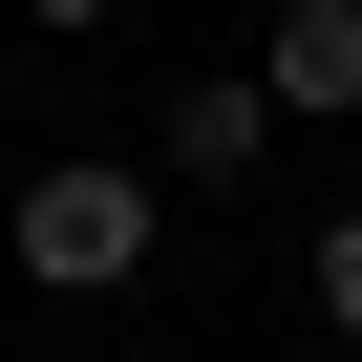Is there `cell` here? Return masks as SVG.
Returning a JSON list of instances; mask_svg holds the SVG:
<instances>
[{
	"label": "cell",
	"instance_id": "6da1fadb",
	"mask_svg": "<svg viewBox=\"0 0 362 362\" xmlns=\"http://www.w3.org/2000/svg\"><path fill=\"white\" fill-rule=\"evenodd\" d=\"M22 277H43V298H107V277H149V170H128V149H64V170H22Z\"/></svg>",
	"mask_w": 362,
	"mask_h": 362
},
{
	"label": "cell",
	"instance_id": "7a4b0ae2",
	"mask_svg": "<svg viewBox=\"0 0 362 362\" xmlns=\"http://www.w3.org/2000/svg\"><path fill=\"white\" fill-rule=\"evenodd\" d=\"M149 170H170V192H256V170H277V86H256V64H214V86H170Z\"/></svg>",
	"mask_w": 362,
	"mask_h": 362
},
{
	"label": "cell",
	"instance_id": "3957f363",
	"mask_svg": "<svg viewBox=\"0 0 362 362\" xmlns=\"http://www.w3.org/2000/svg\"><path fill=\"white\" fill-rule=\"evenodd\" d=\"M256 86H277V128H362V0H277Z\"/></svg>",
	"mask_w": 362,
	"mask_h": 362
},
{
	"label": "cell",
	"instance_id": "277c9868",
	"mask_svg": "<svg viewBox=\"0 0 362 362\" xmlns=\"http://www.w3.org/2000/svg\"><path fill=\"white\" fill-rule=\"evenodd\" d=\"M320 341H362V214H320Z\"/></svg>",
	"mask_w": 362,
	"mask_h": 362
},
{
	"label": "cell",
	"instance_id": "5b68a950",
	"mask_svg": "<svg viewBox=\"0 0 362 362\" xmlns=\"http://www.w3.org/2000/svg\"><path fill=\"white\" fill-rule=\"evenodd\" d=\"M22 22H43V43H86V22H107V0H22Z\"/></svg>",
	"mask_w": 362,
	"mask_h": 362
}]
</instances>
